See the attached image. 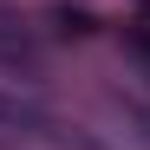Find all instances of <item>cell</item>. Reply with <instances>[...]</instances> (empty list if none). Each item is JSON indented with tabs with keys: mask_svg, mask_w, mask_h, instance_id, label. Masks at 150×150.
<instances>
[{
	"mask_svg": "<svg viewBox=\"0 0 150 150\" xmlns=\"http://www.w3.org/2000/svg\"><path fill=\"white\" fill-rule=\"evenodd\" d=\"M137 52H144V59H150V26H144V33H137Z\"/></svg>",
	"mask_w": 150,
	"mask_h": 150,
	"instance_id": "1",
	"label": "cell"
},
{
	"mask_svg": "<svg viewBox=\"0 0 150 150\" xmlns=\"http://www.w3.org/2000/svg\"><path fill=\"white\" fill-rule=\"evenodd\" d=\"M144 13H150V0H144Z\"/></svg>",
	"mask_w": 150,
	"mask_h": 150,
	"instance_id": "2",
	"label": "cell"
}]
</instances>
